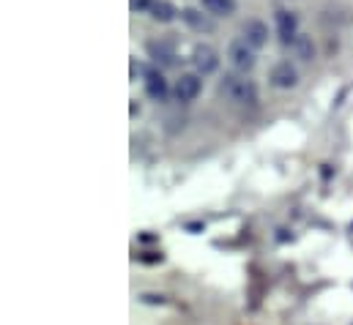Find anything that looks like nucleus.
<instances>
[{
  "label": "nucleus",
  "instance_id": "obj_1",
  "mask_svg": "<svg viewBox=\"0 0 353 325\" xmlns=\"http://www.w3.org/2000/svg\"><path fill=\"white\" fill-rule=\"evenodd\" d=\"M219 90L233 104H241V107H255L258 104V85L250 80L244 72H228L219 80Z\"/></svg>",
  "mask_w": 353,
  "mask_h": 325
},
{
  "label": "nucleus",
  "instance_id": "obj_2",
  "mask_svg": "<svg viewBox=\"0 0 353 325\" xmlns=\"http://www.w3.org/2000/svg\"><path fill=\"white\" fill-rule=\"evenodd\" d=\"M228 61H230V66H233L236 72L250 74V72L255 69V63H258L255 47H250L244 39H236V41H230V47H228Z\"/></svg>",
  "mask_w": 353,
  "mask_h": 325
},
{
  "label": "nucleus",
  "instance_id": "obj_3",
  "mask_svg": "<svg viewBox=\"0 0 353 325\" xmlns=\"http://www.w3.org/2000/svg\"><path fill=\"white\" fill-rule=\"evenodd\" d=\"M192 66H194V72H197L200 77L214 74V72L219 69V52H216L211 44H197V47L192 50Z\"/></svg>",
  "mask_w": 353,
  "mask_h": 325
},
{
  "label": "nucleus",
  "instance_id": "obj_4",
  "mask_svg": "<svg viewBox=\"0 0 353 325\" xmlns=\"http://www.w3.org/2000/svg\"><path fill=\"white\" fill-rule=\"evenodd\" d=\"M203 93V80H200V74L194 72V74H181L173 85V96H176V101L181 104H192L197 96Z\"/></svg>",
  "mask_w": 353,
  "mask_h": 325
},
{
  "label": "nucleus",
  "instance_id": "obj_5",
  "mask_svg": "<svg viewBox=\"0 0 353 325\" xmlns=\"http://www.w3.org/2000/svg\"><path fill=\"white\" fill-rule=\"evenodd\" d=\"M274 19H276V33H279V41H282L285 47H293V41H296V36H299V17H296V11L279 8Z\"/></svg>",
  "mask_w": 353,
  "mask_h": 325
},
{
  "label": "nucleus",
  "instance_id": "obj_6",
  "mask_svg": "<svg viewBox=\"0 0 353 325\" xmlns=\"http://www.w3.org/2000/svg\"><path fill=\"white\" fill-rule=\"evenodd\" d=\"M268 82H271L274 87H279V90H290V87L299 85V69H296L290 61H279V63L271 69Z\"/></svg>",
  "mask_w": 353,
  "mask_h": 325
},
{
  "label": "nucleus",
  "instance_id": "obj_7",
  "mask_svg": "<svg viewBox=\"0 0 353 325\" xmlns=\"http://www.w3.org/2000/svg\"><path fill=\"white\" fill-rule=\"evenodd\" d=\"M148 55L157 66H176L178 63V50L170 39H159L148 44Z\"/></svg>",
  "mask_w": 353,
  "mask_h": 325
},
{
  "label": "nucleus",
  "instance_id": "obj_8",
  "mask_svg": "<svg viewBox=\"0 0 353 325\" xmlns=\"http://www.w3.org/2000/svg\"><path fill=\"white\" fill-rule=\"evenodd\" d=\"M241 39H244L250 47L263 50L265 44H268V25L261 22V19H247V22L241 25Z\"/></svg>",
  "mask_w": 353,
  "mask_h": 325
},
{
  "label": "nucleus",
  "instance_id": "obj_9",
  "mask_svg": "<svg viewBox=\"0 0 353 325\" xmlns=\"http://www.w3.org/2000/svg\"><path fill=\"white\" fill-rule=\"evenodd\" d=\"M143 85H145V93H148L151 101H168V96H170V85H168V80L162 77V72L151 69V74L143 80Z\"/></svg>",
  "mask_w": 353,
  "mask_h": 325
},
{
  "label": "nucleus",
  "instance_id": "obj_10",
  "mask_svg": "<svg viewBox=\"0 0 353 325\" xmlns=\"http://www.w3.org/2000/svg\"><path fill=\"white\" fill-rule=\"evenodd\" d=\"M181 19L192 28V30H197V33H211L214 30V19H211V14L205 11H200V8H183L181 11Z\"/></svg>",
  "mask_w": 353,
  "mask_h": 325
},
{
  "label": "nucleus",
  "instance_id": "obj_11",
  "mask_svg": "<svg viewBox=\"0 0 353 325\" xmlns=\"http://www.w3.org/2000/svg\"><path fill=\"white\" fill-rule=\"evenodd\" d=\"M148 14H151L154 22H159V25H170V22L178 17V8L170 3V0H157L154 8H151Z\"/></svg>",
  "mask_w": 353,
  "mask_h": 325
},
{
  "label": "nucleus",
  "instance_id": "obj_12",
  "mask_svg": "<svg viewBox=\"0 0 353 325\" xmlns=\"http://www.w3.org/2000/svg\"><path fill=\"white\" fill-rule=\"evenodd\" d=\"M200 6L211 17H233L236 14V0H200Z\"/></svg>",
  "mask_w": 353,
  "mask_h": 325
},
{
  "label": "nucleus",
  "instance_id": "obj_13",
  "mask_svg": "<svg viewBox=\"0 0 353 325\" xmlns=\"http://www.w3.org/2000/svg\"><path fill=\"white\" fill-rule=\"evenodd\" d=\"M293 52H296V58H299V61L310 63V61L315 58V44H312V39L299 33V36H296V41H293Z\"/></svg>",
  "mask_w": 353,
  "mask_h": 325
},
{
  "label": "nucleus",
  "instance_id": "obj_14",
  "mask_svg": "<svg viewBox=\"0 0 353 325\" xmlns=\"http://www.w3.org/2000/svg\"><path fill=\"white\" fill-rule=\"evenodd\" d=\"M154 3H157V0H129V8L137 11V14H148V11L154 8Z\"/></svg>",
  "mask_w": 353,
  "mask_h": 325
},
{
  "label": "nucleus",
  "instance_id": "obj_15",
  "mask_svg": "<svg viewBox=\"0 0 353 325\" xmlns=\"http://www.w3.org/2000/svg\"><path fill=\"white\" fill-rule=\"evenodd\" d=\"M140 301H143V304H151V306H162L168 298H165V295H157V293H143Z\"/></svg>",
  "mask_w": 353,
  "mask_h": 325
},
{
  "label": "nucleus",
  "instance_id": "obj_16",
  "mask_svg": "<svg viewBox=\"0 0 353 325\" xmlns=\"http://www.w3.org/2000/svg\"><path fill=\"white\" fill-rule=\"evenodd\" d=\"M140 260H143V262H162V254H157V251H145Z\"/></svg>",
  "mask_w": 353,
  "mask_h": 325
},
{
  "label": "nucleus",
  "instance_id": "obj_17",
  "mask_svg": "<svg viewBox=\"0 0 353 325\" xmlns=\"http://www.w3.org/2000/svg\"><path fill=\"white\" fill-rule=\"evenodd\" d=\"M186 230H189V233H200V230H205V224L194 222V224H186Z\"/></svg>",
  "mask_w": 353,
  "mask_h": 325
}]
</instances>
